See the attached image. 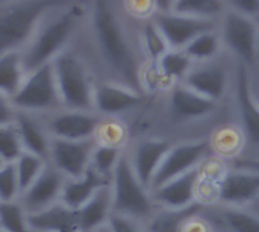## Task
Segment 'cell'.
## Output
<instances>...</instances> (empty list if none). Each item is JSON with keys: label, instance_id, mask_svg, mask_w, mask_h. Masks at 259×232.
I'll return each instance as SVG.
<instances>
[{"label": "cell", "instance_id": "obj_1", "mask_svg": "<svg viewBox=\"0 0 259 232\" xmlns=\"http://www.w3.org/2000/svg\"><path fill=\"white\" fill-rule=\"evenodd\" d=\"M90 32L103 79L121 84L138 93L146 91L147 58L140 36L124 21L117 0H90Z\"/></svg>", "mask_w": 259, "mask_h": 232}, {"label": "cell", "instance_id": "obj_2", "mask_svg": "<svg viewBox=\"0 0 259 232\" xmlns=\"http://www.w3.org/2000/svg\"><path fill=\"white\" fill-rule=\"evenodd\" d=\"M90 0H76L53 9L39 23L36 32L21 50L27 73L52 64L73 46L76 35L90 14Z\"/></svg>", "mask_w": 259, "mask_h": 232}, {"label": "cell", "instance_id": "obj_3", "mask_svg": "<svg viewBox=\"0 0 259 232\" xmlns=\"http://www.w3.org/2000/svg\"><path fill=\"white\" fill-rule=\"evenodd\" d=\"M62 106L65 109L94 111V93L97 81L90 61L73 46L64 50L52 62Z\"/></svg>", "mask_w": 259, "mask_h": 232}, {"label": "cell", "instance_id": "obj_4", "mask_svg": "<svg viewBox=\"0 0 259 232\" xmlns=\"http://www.w3.org/2000/svg\"><path fill=\"white\" fill-rule=\"evenodd\" d=\"M76 0H11L2 3L0 50H23L39 23L53 9Z\"/></svg>", "mask_w": 259, "mask_h": 232}, {"label": "cell", "instance_id": "obj_5", "mask_svg": "<svg viewBox=\"0 0 259 232\" xmlns=\"http://www.w3.org/2000/svg\"><path fill=\"white\" fill-rule=\"evenodd\" d=\"M111 188L114 198V213L132 217L146 225L159 210L153 199L152 190L138 179L127 149L114 172Z\"/></svg>", "mask_w": 259, "mask_h": 232}, {"label": "cell", "instance_id": "obj_6", "mask_svg": "<svg viewBox=\"0 0 259 232\" xmlns=\"http://www.w3.org/2000/svg\"><path fill=\"white\" fill-rule=\"evenodd\" d=\"M234 102L238 129L244 140V150L238 160H259V99L253 88V74L249 67L235 61Z\"/></svg>", "mask_w": 259, "mask_h": 232}, {"label": "cell", "instance_id": "obj_7", "mask_svg": "<svg viewBox=\"0 0 259 232\" xmlns=\"http://www.w3.org/2000/svg\"><path fill=\"white\" fill-rule=\"evenodd\" d=\"M9 99L17 111L35 115H47L64 108L52 64L27 73L20 90Z\"/></svg>", "mask_w": 259, "mask_h": 232}, {"label": "cell", "instance_id": "obj_8", "mask_svg": "<svg viewBox=\"0 0 259 232\" xmlns=\"http://www.w3.org/2000/svg\"><path fill=\"white\" fill-rule=\"evenodd\" d=\"M225 52L252 71L259 65L258 21L228 9L219 21Z\"/></svg>", "mask_w": 259, "mask_h": 232}, {"label": "cell", "instance_id": "obj_9", "mask_svg": "<svg viewBox=\"0 0 259 232\" xmlns=\"http://www.w3.org/2000/svg\"><path fill=\"white\" fill-rule=\"evenodd\" d=\"M214 157H217V153L214 150L212 141L208 138H196L175 143L168 150L167 157L164 158L150 190L158 188L191 170L203 167V164H208Z\"/></svg>", "mask_w": 259, "mask_h": 232}, {"label": "cell", "instance_id": "obj_10", "mask_svg": "<svg viewBox=\"0 0 259 232\" xmlns=\"http://www.w3.org/2000/svg\"><path fill=\"white\" fill-rule=\"evenodd\" d=\"M234 76L235 67L232 73L229 62L220 56L209 62L194 64L184 79V84L196 93L222 103L226 99L229 90L234 87Z\"/></svg>", "mask_w": 259, "mask_h": 232}, {"label": "cell", "instance_id": "obj_11", "mask_svg": "<svg viewBox=\"0 0 259 232\" xmlns=\"http://www.w3.org/2000/svg\"><path fill=\"white\" fill-rule=\"evenodd\" d=\"M52 138L61 140H90L96 138L102 126L103 117L96 111L80 109H59L56 112L39 115Z\"/></svg>", "mask_w": 259, "mask_h": 232}, {"label": "cell", "instance_id": "obj_12", "mask_svg": "<svg viewBox=\"0 0 259 232\" xmlns=\"http://www.w3.org/2000/svg\"><path fill=\"white\" fill-rule=\"evenodd\" d=\"M220 108L219 102H214L190 87L184 82L175 84L168 87L167 96V112L168 119L178 125H190L196 122H202L205 119H211Z\"/></svg>", "mask_w": 259, "mask_h": 232}, {"label": "cell", "instance_id": "obj_13", "mask_svg": "<svg viewBox=\"0 0 259 232\" xmlns=\"http://www.w3.org/2000/svg\"><path fill=\"white\" fill-rule=\"evenodd\" d=\"M212 204L234 207H258L259 172L231 167L217 181Z\"/></svg>", "mask_w": 259, "mask_h": 232}, {"label": "cell", "instance_id": "obj_14", "mask_svg": "<svg viewBox=\"0 0 259 232\" xmlns=\"http://www.w3.org/2000/svg\"><path fill=\"white\" fill-rule=\"evenodd\" d=\"M96 147L97 138L80 141L52 138L49 163L67 179H77L90 170Z\"/></svg>", "mask_w": 259, "mask_h": 232}, {"label": "cell", "instance_id": "obj_15", "mask_svg": "<svg viewBox=\"0 0 259 232\" xmlns=\"http://www.w3.org/2000/svg\"><path fill=\"white\" fill-rule=\"evenodd\" d=\"M199 217L211 232H259L258 207L202 204Z\"/></svg>", "mask_w": 259, "mask_h": 232}, {"label": "cell", "instance_id": "obj_16", "mask_svg": "<svg viewBox=\"0 0 259 232\" xmlns=\"http://www.w3.org/2000/svg\"><path fill=\"white\" fill-rule=\"evenodd\" d=\"M153 21L159 27L170 49L184 50L196 36L219 29L217 20L196 18L176 12H161L153 17Z\"/></svg>", "mask_w": 259, "mask_h": 232}, {"label": "cell", "instance_id": "obj_17", "mask_svg": "<svg viewBox=\"0 0 259 232\" xmlns=\"http://www.w3.org/2000/svg\"><path fill=\"white\" fill-rule=\"evenodd\" d=\"M144 103V94L121 84L99 79L94 93V111L103 119L131 112Z\"/></svg>", "mask_w": 259, "mask_h": 232}, {"label": "cell", "instance_id": "obj_18", "mask_svg": "<svg viewBox=\"0 0 259 232\" xmlns=\"http://www.w3.org/2000/svg\"><path fill=\"white\" fill-rule=\"evenodd\" d=\"M202 169L191 170L167 184L153 188L152 195L159 208L164 210H187L199 205V187L202 181Z\"/></svg>", "mask_w": 259, "mask_h": 232}, {"label": "cell", "instance_id": "obj_19", "mask_svg": "<svg viewBox=\"0 0 259 232\" xmlns=\"http://www.w3.org/2000/svg\"><path fill=\"white\" fill-rule=\"evenodd\" d=\"M67 178L55 169L50 163H47L42 173L38 179L21 195L18 199L24 210L29 214L42 211L58 202H61L64 187L67 184Z\"/></svg>", "mask_w": 259, "mask_h": 232}, {"label": "cell", "instance_id": "obj_20", "mask_svg": "<svg viewBox=\"0 0 259 232\" xmlns=\"http://www.w3.org/2000/svg\"><path fill=\"white\" fill-rule=\"evenodd\" d=\"M175 143L167 138L149 137L143 138L129 150L131 161L138 179L149 188H152L153 179Z\"/></svg>", "mask_w": 259, "mask_h": 232}, {"label": "cell", "instance_id": "obj_21", "mask_svg": "<svg viewBox=\"0 0 259 232\" xmlns=\"http://www.w3.org/2000/svg\"><path fill=\"white\" fill-rule=\"evenodd\" d=\"M114 214V198L111 184L103 185L83 207L76 211L77 229L80 232H97L108 226Z\"/></svg>", "mask_w": 259, "mask_h": 232}, {"label": "cell", "instance_id": "obj_22", "mask_svg": "<svg viewBox=\"0 0 259 232\" xmlns=\"http://www.w3.org/2000/svg\"><path fill=\"white\" fill-rule=\"evenodd\" d=\"M15 126L21 137L24 150L49 161L52 137H50L42 119L35 114L18 111L17 119H15Z\"/></svg>", "mask_w": 259, "mask_h": 232}, {"label": "cell", "instance_id": "obj_23", "mask_svg": "<svg viewBox=\"0 0 259 232\" xmlns=\"http://www.w3.org/2000/svg\"><path fill=\"white\" fill-rule=\"evenodd\" d=\"M30 232H61L77 229L76 211L58 202L42 211L29 214Z\"/></svg>", "mask_w": 259, "mask_h": 232}, {"label": "cell", "instance_id": "obj_24", "mask_svg": "<svg viewBox=\"0 0 259 232\" xmlns=\"http://www.w3.org/2000/svg\"><path fill=\"white\" fill-rule=\"evenodd\" d=\"M106 184H111V182L102 178L97 172H94L90 167V170L82 178L67 181L64 191H62L61 202L70 207L71 210L77 211Z\"/></svg>", "mask_w": 259, "mask_h": 232}, {"label": "cell", "instance_id": "obj_25", "mask_svg": "<svg viewBox=\"0 0 259 232\" xmlns=\"http://www.w3.org/2000/svg\"><path fill=\"white\" fill-rule=\"evenodd\" d=\"M27 70L21 50L2 53L0 58V94L12 97L23 85Z\"/></svg>", "mask_w": 259, "mask_h": 232}, {"label": "cell", "instance_id": "obj_26", "mask_svg": "<svg viewBox=\"0 0 259 232\" xmlns=\"http://www.w3.org/2000/svg\"><path fill=\"white\" fill-rule=\"evenodd\" d=\"M153 65H155L159 78L162 81H165L167 84H170V87H171L175 84L184 82V79L190 73L191 67L194 65V62L188 58V55L184 50L170 49Z\"/></svg>", "mask_w": 259, "mask_h": 232}, {"label": "cell", "instance_id": "obj_27", "mask_svg": "<svg viewBox=\"0 0 259 232\" xmlns=\"http://www.w3.org/2000/svg\"><path fill=\"white\" fill-rule=\"evenodd\" d=\"M184 52L188 55V58L194 64L200 62H209L217 58H220L225 52L222 36L219 33V29L208 30L199 36H196L185 49Z\"/></svg>", "mask_w": 259, "mask_h": 232}, {"label": "cell", "instance_id": "obj_28", "mask_svg": "<svg viewBox=\"0 0 259 232\" xmlns=\"http://www.w3.org/2000/svg\"><path fill=\"white\" fill-rule=\"evenodd\" d=\"M202 204L187 210H164L159 208L156 214L146 223L147 232H182L190 217L197 214Z\"/></svg>", "mask_w": 259, "mask_h": 232}, {"label": "cell", "instance_id": "obj_29", "mask_svg": "<svg viewBox=\"0 0 259 232\" xmlns=\"http://www.w3.org/2000/svg\"><path fill=\"white\" fill-rule=\"evenodd\" d=\"M226 11L228 6L225 0H176L173 8L176 14L217 21H220Z\"/></svg>", "mask_w": 259, "mask_h": 232}, {"label": "cell", "instance_id": "obj_30", "mask_svg": "<svg viewBox=\"0 0 259 232\" xmlns=\"http://www.w3.org/2000/svg\"><path fill=\"white\" fill-rule=\"evenodd\" d=\"M126 152V146H117V144H106V143H99L97 147L93 153L91 160V169L97 172L102 178L111 182L114 172Z\"/></svg>", "mask_w": 259, "mask_h": 232}, {"label": "cell", "instance_id": "obj_31", "mask_svg": "<svg viewBox=\"0 0 259 232\" xmlns=\"http://www.w3.org/2000/svg\"><path fill=\"white\" fill-rule=\"evenodd\" d=\"M138 33H140L141 46H143L147 61H152L155 64L164 53H167L170 50L164 35L161 33V30L156 26V23L153 21V18L144 20Z\"/></svg>", "mask_w": 259, "mask_h": 232}, {"label": "cell", "instance_id": "obj_32", "mask_svg": "<svg viewBox=\"0 0 259 232\" xmlns=\"http://www.w3.org/2000/svg\"><path fill=\"white\" fill-rule=\"evenodd\" d=\"M0 232H30L29 213L20 201L0 202Z\"/></svg>", "mask_w": 259, "mask_h": 232}, {"label": "cell", "instance_id": "obj_33", "mask_svg": "<svg viewBox=\"0 0 259 232\" xmlns=\"http://www.w3.org/2000/svg\"><path fill=\"white\" fill-rule=\"evenodd\" d=\"M24 152L26 150L15 123L0 126V164L17 163Z\"/></svg>", "mask_w": 259, "mask_h": 232}, {"label": "cell", "instance_id": "obj_34", "mask_svg": "<svg viewBox=\"0 0 259 232\" xmlns=\"http://www.w3.org/2000/svg\"><path fill=\"white\" fill-rule=\"evenodd\" d=\"M47 163L49 161H46L44 158L36 157L29 152H24L18 158V161L15 163V167H17V175H18V181L21 187V195L38 179V176L46 169Z\"/></svg>", "mask_w": 259, "mask_h": 232}, {"label": "cell", "instance_id": "obj_35", "mask_svg": "<svg viewBox=\"0 0 259 232\" xmlns=\"http://www.w3.org/2000/svg\"><path fill=\"white\" fill-rule=\"evenodd\" d=\"M21 196L15 163L0 164V202H14Z\"/></svg>", "mask_w": 259, "mask_h": 232}, {"label": "cell", "instance_id": "obj_36", "mask_svg": "<svg viewBox=\"0 0 259 232\" xmlns=\"http://www.w3.org/2000/svg\"><path fill=\"white\" fill-rule=\"evenodd\" d=\"M108 228L111 232H147L144 223H141L132 217L118 214V213H114L111 216V219L108 222Z\"/></svg>", "mask_w": 259, "mask_h": 232}, {"label": "cell", "instance_id": "obj_37", "mask_svg": "<svg viewBox=\"0 0 259 232\" xmlns=\"http://www.w3.org/2000/svg\"><path fill=\"white\" fill-rule=\"evenodd\" d=\"M228 9L235 11L249 18L259 20V0H225Z\"/></svg>", "mask_w": 259, "mask_h": 232}, {"label": "cell", "instance_id": "obj_38", "mask_svg": "<svg viewBox=\"0 0 259 232\" xmlns=\"http://www.w3.org/2000/svg\"><path fill=\"white\" fill-rule=\"evenodd\" d=\"M17 114H18V111L14 106L12 100L8 96L0 94V126L14 125Z\"/></svg>", "mask_w": 259, "mask_h": 232}, {"label": "cell", "instance_id": "obj_39", "mask_svg": "<svg viewBox=\"0 0 259 232\" xmlns=\"http://www.w3.org/2000/svg\"><path fill=\"white\" fill-rule=\"evenodd\" d=\"M152 3L155 6L156 14H161V12H171L176 0H152Z\"/></svg>", "mask_w": 259, "mask_h": 232}, {"label": "cell", "instance_id": "obj_40", "mask_svg": "<svg viewBox=\"0 0 259 232\" xmlns=\"http://www.w3.org/2000/svg\"><path fill=\"white\" fill-rule=\"evenodd\" d=\"M231 167H238V169H246V170L259 172V160H253V161L235 160V161H232V166Z\"/></svg>", "mask_w": 259, "mask_h": 232}, {"label": "cell", "instance_id": "obj_41", "mask_svg": "<svg viewBox=\"0 0 259 232\" xmlns=\"http://www.w3.org/2000/svg\"><path fill=\"white\" fill-rule=\"evenodd\" d=\"M252 74H253V71H252ZM253 88H255V93H256V96H258L259 99V74L258 76H253Z\"/></svg>", "mask_w": 259, "mask_h": 232}, {"label": "cell", "instance_id": "obj_42", "mask_svg": "<svg viewBox=\"0 0 259 232\" xmlns=\"http://www.w3.org/2000/svg\"><path fill=\"white\" fill-rule=\"evenodd\" d=\"M97 232H111V231H109V228H108V226H105V228L99 229V231H97Z\"/></svg>", "mask_w": 259, "mask_h": 232}, {"label": "cell", "instance_id": "obj_43", "mask_svg": "<svg viewBox=\"0 0 259 232\" xmlns=\"http://www.w3.org/2000/svg\"><path fill=\"white\" fill-rule=\"evenodd\" d=\"M61 232H80L79 229H70V231H61Z\"/></svg>", "mask_w": 259, "mask_h": 232}, {"label": "cell", "instance_id": "obj_44", "mask_svg": "<svg viewBox=\"0 0 259 232\" xmlns=\"http://www.w3.org/2000/svg\"><path fill=\"white\" fill-rule=\"evenodd\" d=\"M5 2H11V0H2V3H5Z\"/></svg>", "mask_w": 259, "mask_h": 232}, {"label": "cell", "instance_id": "obj_45", "mask_svg": "<svg viewBox=\"0 0 259 232\" xmlns=\"http://www.w3.org/2000/svg\"><path fill=\"white\" fill-rule=\"evenodd\" d=\"M258 26H259V20H258Z\"/></svg>", "mask_w": 259, "mask_h": 232}, {"label": "cell", "instance_id": "obj_46", "mask_svg": "<svg viewBox=\"0 0 259 232\" xmlns=\"http://www.w3.org/2000/svg\"><path fill=\"white\" fill-rule=\"evenodd\" d=\"M258 208H259V205H258Z\"/></svg>", "mask_w": 259, "mask_h": 232}]
</instances>
